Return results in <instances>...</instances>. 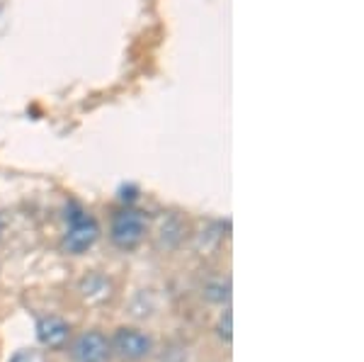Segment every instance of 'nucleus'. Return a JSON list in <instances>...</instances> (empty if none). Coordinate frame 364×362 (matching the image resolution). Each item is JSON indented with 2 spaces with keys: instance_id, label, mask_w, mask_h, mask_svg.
Instances as JSON below:
<instances>
[{
  "instance_id": "5",
  "label": "nucleus",
  "mask_w": 364,
  "mask_h": 362,
  "mask_svg": "<svg viewBox=\"0 0 364 362\" xmlns=\"http://www.w3.org/2000/svg\"><path fill=\"white\" fill-rule=\"evenodd\" d=\"M37 341L42 343L44 348L49 350H63L70 343V324L66 319L56 316V314H49V316H39L37 319Z\"/></svg>"
},
{
  "instance_id": "8",
  "label": "nucleus",
  "mask_w": 364,
  "mask_h": 362,
  "mask_svg": "<svg viewBox=\"0 0 364 362\" xmlns=\"http://www.w3.org/2000/svg\"><path fill=\"white\" fill-rule=\"evenodd\" d=\"M216 336H219V341L226 343V346H231V343H233V314H231V307H226L224 312H221L219 321H216Z\"/></svg>"
},
{
  "instance_id": "4",
  "label": "nucleus",
  "mask_w": 364,
  "mask_h": 362,
  "mask_svg": "<svg viewBox=\"0 0 364 362\" xmlns=\"http://www.w3.org/2000/svg\"><path fill=\"white\" fill-rule=\"evenodd\" d=\"M68 353L73 362H109L112 360L109 338L100 329H90L75 336L68 346Z\"/></svg>"
},
{
  "instance_id": "2",
  "label": "nucleus",
  "mask_w": 364,
  "mask_h": 362,
  "mask_svg": "<svg viewBox=\"0 0 364 362\" xmlns=\"http://www.w3.org/2000/svg\"><path fill=\"white\" fill-rule=\"evenodd\" d=\"M146 233H149V217L141 209H134L132 204L122 207L119 212L112 214L109 221V241L114 248L132 253L144 243Z\"/></svg>"
},
{
  "instance_id": "3",
  "label": "nucleus",
  "mask_w": 364,
  "mask_h": 362,
  "mask_svg": "<svg viewBox=\"0 0 364 362\" xmlns=\"http://www.w3.org/2000/svg\"><path fill=\"white\" fill-rule=\"evenodd\" d=\"M112 355L124 362H141L154 353V338L139 326H119L109 338Z\"/></svg>"
},
{
  "instance_id": "9",
  "label": "nucleus",
  "mask_w": 364,
  "mask_h": 362,
  "mask_svg": "<svg viewBox=\"0 0 364 362\" xmlns=\"http://www.w3.org/2000/svg\"><path fill=\"white\" fill-rule=\"evenodd\" d=\"M0 236H3V219H0Z\"/></svg>"
},
{
  "instance_id": "7",
  "label": "nucleus",
  "mask_w": 364,
  "mask_h": 362,
  "mask_svg": "<svg viewBox=\"0 0 364 362\" xmlns=\"http://www.w3.org/2000/svg\"><path fill=\"white\" fill-rule=\"evenodd\" d=\"M202 297L209 302V304H216V307H228L231 302V280H224V277H214L209 280L207 284L202 287Z\"/></svg>"
},
{
  "instance_id": "1",
  "label": "nucleus",
  "mask_w": 364,
  "mask_h": 362,
  "mask_svg": "<svg viewBox=\"0 0 364 362\" xmlns=\"http://www.w3.org/2000/svg\"><path fill=\"white\" fill-rule=\"evenodd\" d=\"M100 238V224L90 212H85L78 202H68L66 207V231L61 238V248L68 255L87 253Z\"/></svg>"
},
{
  "instance_id": "6",
  "label": "nucleus",
  "mask_w": 364,
  "mask_h": 362,
  "mask_svg": "<svg viewBox=\"0 0 364 362\" xmlns=\"http://www.w3.org/2000/svg\"><path fill=\"white\" fill-rule=\"evenodd\" d=\"M78 289H80V297H83L87 304H102V302H107L109 297H112V282H109L107 277L97 275V272L83 277V282H80Z\"/></svg>"
}]
</instances>
